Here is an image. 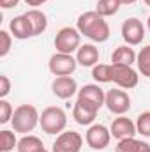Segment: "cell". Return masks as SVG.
Segmentation results:
<instances>
[{"label":"cell","mask_w":150,"mask_h":152,"mask_svg":"<svg viewBox=\"0 0 150 152\" xmlns=\"http://www.w3.org/2000/svg\"><path fill=\"white\" fill-rule=\"evenodd\" d=\"M76 28L81 36L88 37L94 42H106L110 39V25L108 21L95 11H87L79 14L76 21Z\"/></svg>","instance_id":"6da1fadb"},{"label":"cell","mask_w":150,"mask_h":152,"mask_svg":"<svg viewBox=\"0 0 150 152\" xmlns=\"http://www.w3.org/2000/svg\"><path fill=\"white\" fill-rule=\"evenodd\" d=\"M41 120V115H39L37 108L34 104H20L11 118V126L16 133H21V134H28L36 129V126Z\"/></svg>","instance_id":"7a4b0ae2"},{"label":"cell","mask_w":150,"mask_h":152,"mask_svg":"<svg viewBox=\"0 0 150 152\" xmlns=\"http://www.w3.org/2000/svg\"><path fill=\"white\" fill-rule=\"evenodd\" d=\"M41 129L46 134H60L66 131L67 126V115L58 106H48L42 110L41 120H39Z\"/></svg>","instance_id":"3957f363"},{"label":"cell","mask_w":150,"mask_h":152,"mask_svg":"<svg viewBox=\"0 0 150 152\" xmlns=\"http://www.w3.org/2000/svg\"><path fill=\"white\" fill-rule=\"evenodd\" d=\"M81 46V34L74 27H64L55 36V48L58 53L73 55V51H78Z\"/></svg>","instance_id":"277c9868"},{"label":"cell","mask_w":150,"mask_h":152,"mask_svg":"<svg viewBox=\"0 0 150 152\" xmlns=\"http://www.w3.org/2000/svg\"><path fill=\"white\" fill-rule=\"evenodd\" d=\"M76 66H78V60H76L73 55H67V53H53L50 57V62H48V67L51 71V75L55 76H71L76 71Z\"/></svg>","instance_id":"5b68a950"},{"label":"cell","mask_w":150,"mask_h":152,"mask_svg":"<svg viewBox=\"0 0 150 152\" xmlns=\"http://www.w3.org/2000/svg\"><path fill=\"white\" fill-rule=\"evenodd\" d=\"M83 136L78 131H64L57 134V140L51 145V152H81Z\"/></svg>","instance_id":"8992f818"},{"label":"cell","mask_w":150,"mask_h":152,"mask_svg":"<svg viewBox=\"0 0 150 152\" xmlns=\"http://www.w3.org/2000/svg\"><path fill=\"white\" fill-rule=\"evenodd\" d=\"M113 83H117L118 88H134L138 85V71L133 69V66H124V64H111Z\"/></svg>","instance_id":"52a82bcc"},{"label":"cell","mask_w":150,"mask_h":152,"mask_svg":"<svg viewBox=\"0 0 150 152\" xmlns=\"http://www.w3.org/2000/svg\"><path fill=\"white\" fill-rule=\"evenodd\" d=\"M85 140L88 143L90 149L94 151H103L110 145V140H111V131L103 126V124H92L88 129H87V134H85Z\"/></svg>","instance_id":"ba28073f"},{"label":"cell","mask_w":150,"mask_h":152,"mask_svg":"<svg viewBox=\"0 0 150 152\" xmlns=\"http://www.w3.org/2000/svg\"><path fill=\"white\" fill-rule=\"evenodd\" d=\"M106 108L115 115H124L131 108V97L124 88H111L106 92Z\"/></svg>","instance_id":"9c48e42d"},{"label":"cell","mask_w":150,"mask_h":152,"mask_svg":"<svg viewBox=\"0 0 150 152\" xmlns=\"http://www.w3.org/2000/svg\"><path fill=\"white\" fill-rule=\"evenodd\" d=\"M122 39L129 46L141 44V41L145 39V27H143V23L138 18H127L122 23Z\"/></svg>","instance_id":"30bf717a"},{"label":"cell","mask_w":150,"mask_h":152,"mask_svg":"<svg viewBox=\"0 0 150 152\" xmlns=\"http://www.w3.org/2000/svg\"><path fill=\"white\" fill-rule=\"evenodd\" d=\"M78 99H81V101H85V103H88V104H92L99 110L106 101V92L99 85L90 83V85H83L78 90Z\"/></svg>","instance_id":"8fae6325"},{"label":"cell","mask_w":150,"mask_h":152,"mask_svg":"<svg viewBox=\"0 0 150 152\" xmlns=\"http://www.w3.org/2000/svg\"><path fill=\"white\" fill-rule=\"evenodd\" d=\"M51 90L57 97L60 99H69L73 97L74 94H78V83H76L74 78L71 76H57L51 83Z\"/></svg>","instance_id":"7c38bea8"},{"label":"cell","mask_w":150,"mask_h":152,"mask_svg":"<svg viewBox=\"0 0 150 152\" xmlns=\"http://www.w3.org/2000/svg\"><path fill=\"white\" fill-rule=\"evenodd\" d=\"M97 112L99 110L95 106H92V104L78 99L74 103V106H73V118L79 126H92L94 120L97 118Z\"/></svg>","instance_id":"4fadbf2b"},{"label":"cell","mask_w":150,"mask_h":152,"mask_svg":"<svg viewBox=\"0 0 150 152\" xmlns=\"http://www.w3.org/2000/svg\"><path fill=\"white\" fill-rule=\"evenodd\" d=\"M110 131H111V136L117 138V140H124V138L134 136V134L138 133V131H136V124H134L131 118L124 117V115H118V117L113 120Z\"/></svg>","instance_id":"5bb4252c"},{"label":"cell","mask_w":150,"mask_h":152,"mask_svg":"<svg viewBox=\"0 0 150 152\" xmlns=\"http://www.w3.org/2000/svg\"><path fill=\"white\" fill-rule=\"evenodd\" d=\"M9 32L12 34L14 39H20V41L34 37L32 23H30V20H28L25 14H20V16H16V18L11 20V23H9Z\"/></svg>","instance_id":"9a60e30c"},{"label":"cell","mask_w":150,"mask_h":152,"mask_svg":"<svg viewBox=\"0 0 150 152\" xmlns=\"http://www.w3.org/2000/svg\"><path fill=\"white\" fill-rule=\"evenodd\" d=\"M76 60L83 67H94L99 62V50L94 44H81L76 51Z\"/></svg>","instance_id":"2e32d148"},{"label":"cell","mask_w":150,"mask_h":152,"mask_svg":"<svg viewBox=\"0 0 150 152\" xmlns=\"http://www.w3.org/2000/svg\"><path fill=\"white\" fill-rule=\"evenodd\" d=\"M136 57L138 53L129 46V44H124V46H118L111 55V64H124V66H133L136 64Z\"/></svg>","instance_id":"e0dca14e"},{"label":"cell","mask_w":150,"mask_h":152,"mask_svg":"<svg viewBox=\"0 0 150 152\" xmlns=\"http://www.w3.org/2000/svg\"><path fill=\"white\" fill-rule=\"evenodd\" d=\"M25 16H27V18L30 20V23H32L34 36L44 34V30L48 28V18H46V14H44L42 11H39V9H30V11L25 12Z\"/></svg>","instance_id":"ac0fdd59"},{"label":"cell","mask_w":150,"mask_h":152,"mask_svg":"<svg viewBox=\"0 0 150 152\" xmlns=\"http://www.w3.org/2000/svg\"><path fill=\"white\" fill-rule=\"evenodd\" d=\"M18 152H42L44 145L42 140L34 134H25L21 140H18Z\"/></svg>","instance_id":"d6986e66"},{"label":"cell","mask_w":150,"mask_h":152,"mask_svg":"<svg viewBox=\"0 0 150 152\" xmlns=\"http://www.w3.org/2000/svg\"><path fill=\"white\" fill-rule=\"evenodd\" d=\"M122 2L120 0H97L95 4V12H99L103 18H108L118 12Z\"/></svg>","instance_id":"ffe728a7"},{"label":"cell","mask_w":150,"mask_h":152,"mask_svg":"<svg viewBox=\"0 0 150 152\" xmlns=\"http://www.w3.org/2000/svg\"><path fill=\"white\" fill-rule=\"evenodd\" d=\"M92 78L97 83H110L113 81L111 64H97L92 67Z\"/></svg>","instance_id":"44dd1931"},{"label":"cell","mask_w":150,"mask_h":152,"mask_svg":"<svg viewBox=\"0 0 150 152\" xmlns=\"http://www.w3.org/2000/svg\"><path fill=\"white\" fill-rule=\"evenodd\" d=\"M136 66H138V71L141 73V76L150 78V44L140 50V53L136 57Z\"/></svg>","instance_id":"7402d4cb"},{"label":"cell","mask_w":150,"mask_h":152,"mask_svg":"<svg viewBox=\"0 0 150 152\" xmlns=\"http://www.w3.org/2000/svg\"><path fill=\"white\" fill-rule=\"evenodd\" d=\"M14 133L16 131H9V129L0 131V151L2 152H11L14 147H18V140Z\"/></svg>","instance_id":"603a6c76"},{"label":"cell","mask_w":150,"mask_h":152,"mask_svg":"<svg viewBox=\"0 0 150 152\" xmlns=\"http://www.w3.org/2000/svg\"><path fill=\"white\" fill-rule=\"evenodd\" d=\"M140 147H141V142L136 140L134 136H129V138L118 140L117 151H120V152H140Z\"/></svg>","instance_id":"cb8c5ba5"},{"label":"cell","mask_w":150,"mask_h":152,"mask_svg":"<svg viewBox=\"0 0 150 152\" xmlns=\"http://www.w3.org/2000/svg\"><path fill=\"white\" fill-rule=\"evenodd\" d=\"M136 131L141 136L150 138V112H143V113L138 115V118H136Z\"/></svg>","instance_id":"d4e9b609"},{"label":"cell","mask_w":150,"mask_h":152,"mask_svg":"<svg viewBox=\"0 0 150 152\" xmlns=\"http://www.w3.org/2000/svg\"><path fill=\"white\" fill-rule=\"evenodd\" d=\"M12 46V34L7 30H0V57H5Z\"/></svg>","instance_id":"484cf974"},{"label":"cell","mask_w":150,"mask_h":152,"mask_svg":"<svg viewBox=\"0 0 150 152\" xmlns=\"http://www.w3.org/2000/svg\"><path fill=\"white\" fill-rule=\"evenodd\" d=\"M12 113H14V110H12L11 103L5 101V99H0V124H7V122H11Z\"/></svg>","instance_id":"4316f807"},{"label":"cell","mask_w":150,"mask_h":152,"mask_svg":"<svg viewBox=\"0 0 150 152\" xmlns=\"http://www.w3.org/2000/svg\"><path fill=\"white\" fill-rule=\"evenodd\" d=\"M9 92H11V80L5 75H0V99H5Z\"/></svg>","instance_id":"83f0119b"},{"label":"cell","mask_w":150,"mask_h":152,"mask_svg":"<svg viewBox=\"0 0 150 152\" xmlns=\"http://www.w3.org/2000/svg\"><path fill=\"white\" fill-rule=\"evenodd\" d=\"M18 2L20 0H0V7L2 9H12L18 5Z\"/></svg>","instance_id":"f1b7e54d"},{"label":"cell","mask_w":150,"mask_h":152,"mask_svg":"<svg viewBox=\"0 0 150 152\" xmlns=\"http://www.w3.org/2000/svg\"><path fill=\"white\" fill-rule=\"evenodd\" d=\"M23 2H25L27 5H32V7L36 9V7H39V5H42V4H46L48 0H23Z\"/></svg>","instance_id":"f546056e"},{"label":"cell","mask_w":150,"mask_h":152,"mask_svg":"<svg viewBox=\"0 0 150 152\" xmlns=\"http://www.w3.org/2000/svg\"><path fill=\"white\" fill-rule=\"evenodd\" d=\"M140 152H150V145L147 142H141V147H140Z\"/></svg>","instance_id":"4dcf8cb0"},{"label":"cell","mask_w":150,"mask_h":152,"mask_svg":"<svg viewBox=\"0 0 150 152\" xmlns=\"http://www.w3.org/2000/svg\"><path fill=\"white\" fill-rule=\"evenodd\" d=\"M120 2H122V5H129V4H134L138 0H120Z\"/></svg>","instance_id":"1f68e13d"},{"label":"cell","mask_w":150,"mask_h":152,"mask_svg":"<svg viewBox=\"0 0 150 152\" xmlns=\"http://www.w3.org/2000/svg\"><path fill=\"white\" fill-rule=\"evenodd\" d=\"M147 27H149V30H150V16H149V20H147Z\"/></svg>","instance_id":"d6a6232c"},{"label":"cell","mask_w":150,"mask_h":152,"mask_svg":"<svg viewBox=\"0 0 150 152\" xmlns=\"http://www.w3.org/2000/svg\"><path fill=\"white\" fill-rule=\"evenodd\" d=\"M143 2H145V4H147V5L150 7V0H143Z\"/></svg>","instance_id":"836d02e7"},{"label":"cell","mask_w":150,"mask_h":152,"mask_svg":"<svg viewBox=\"0 0 150 152\" xmlns=\"http://www.w3.org/2000/svg\"><path fill=\"white\" fill-rule=\"evenodd\" d=\"M42 152H50V151H46V149H44V151H42Z\"/></svg>","instance_id":"e575fe53"},{"label":"cell","mask_w":150,"mask_h":152,"mask_svg":"<svg viewBox=\"0 0 150 152\" xmlns=\"http://www.w3.org/2000/svg\"><path fill=\"white\" fill-rule=\"evenodd\" d=\"M115 152H120V151H115Z\"/></svg>","instance_id":"d590c367"}]
</instances>
